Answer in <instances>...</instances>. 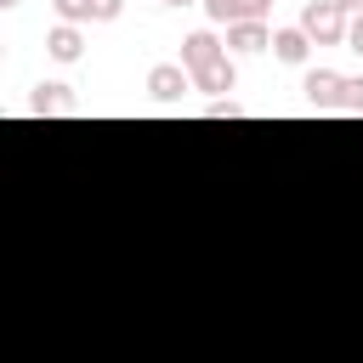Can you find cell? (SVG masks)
<instances>
[{
	"instance_id": "8fae6325",
	"label": "cell",
	"mask_w": 363,
	"mask_h": 363,
	"mask_svg": "<svg viewBox=\"0 0 363 363\" xmlns=\"http://www.w3.org/2000/svg\"><path fill=\"white\" fill-rule=\"evenodd\" d=\"M340 108H346V113H363V74H346V85H340Z\"/></svg>"
},
{
	"instance_id": "5bb4252c",
	"label": "cell",
	"mask_w": 363,
	"mask_h": 363,
	"mask_svg": "<svg viewBox=\"0 0 363 363\" xmlns=\"http://www.w3.org/2000/svg\"><path fill=\"white\" fill-rule=\"evenodd\" d=\"M210 119H238V102H233V96H216V102H210Z\"/></svg>"
},
{
	"instance_id": "6da1fadb",
	"label": "cell",
	"mask_w": 363,
	"mask_h": 363,
	"mask_svg": "<svg viewBox=\"0 0 363 363\" xmlns=\"http://www.w3.org/2000/svg\"><path fill=\"white\" fill-rule=\"evenodd\" d=\"M301 28H306V40H318V45H346V28H352V17H346L335 0H306V11H301Z\"/></svg>"
},
{
	"instance_id": "ac0fdd59",
	"label": "cell",
	"mask_w": 363,
	"mask_h": 363,
	"mask_svg": "<svg viewBox=\"0 0 363 363\" xmlns=\"http://www.w3.org/2000/svg\"><path fill=\"white\" fill-rule=\"evenodd\" d=\"M0 6H6V11H11V6H23V0H0Z\"/></svg>"
},
{
	"instance_id": "9c48e42d",
	"label": "cell",
	"mask_w": 363,
	"mask_h": 363,
	"mask_svg": "<svg viewBox=\"0 0 363 363\" xmlns=\"http://www.w3.org/2000/svg\"><path fill=\"white\" fill-rule=\"evenodd\" d=\"M28 113H74V91L68 85H34Z\"/></svg>"
},
{
	"instance_id": "8992f818",
	"label": "cell",
	"mask_w": 363,
	"mask_h": 363,
	"mask_svg": "<svg viewBox=\"0 0 363 363\" xmlns=\"http://www.w3.org/2000/svg\"><path fill=\"white\" fill-rule=\"evenodd\" d=\"M204 11H210V23H261L267 17V0H204Z\"/></svg>"
},
{
	"instance_id": "7a4b0ae2",
	"label": "cell",
	"mask_w": 363,
	"mask_h": 363,
	"mask_svg": "<svg viewBox=\"0 0 363 363\" xmlns=\"http://www.w3.org/2000/svg\"><path fill=\"white\" fill-rule=\"evenodd\" d=\"M182 91H193V74L182 62H153L147 68V96L153 102H182Z\"/></svg>"
},
{
	"instance_id": "4fadbf2b",
	"label": "cell",
	"mask_w": 363,
	"mask_h": 363,
	"mask_svg": "<svg viewBox=\"0 0 363 363\" xmlns=\"http://www.w3.org/2000/svg\"><path fill=\"white\" fill-rule=\"evenodd\" d=\"M125 11V0H91V23H113Z\"/></svg>"
},
{
	"instance_id": "277c9868",
	"label": "cell",
	"mask_w": 363,
	"mask_h": 363,
	"mask_svg": "<svg viewBox=\"0 0 363 363\" xmlns=\"http://www.w3.org/2000/svg\"><path fill=\"white\" fill-rule=\"evenodd\" d=\"M233 85H238V68H233V57H216L210 68H199V74H193V91H204L210 102H216V96H227Z\"/></svg>"
},
{
	"instance_id": "2e32d148",
	"label": "cell",
	"mask_w": 363,
	"mask_h": 363,
	"mask_svg": "<svg viewBox=\"0 0 363 363\" xmlns=\"http://www.w3.org/2000/svg\"><path fill=\"white\" fill-rule=\"evenodd\" d=\"M335 6H340L346 17H363V0H335Z\"/></svg>"
},
{
	"instance_id": "e0dca14e",
	"label": "cell",
	"mask_w": 363,
	"mask_h": 363,
	"mask_svg": "<svg viewBox=\"0 0 363 363\" xmlns=\"http://www.w3.org/2000/svg\"><path fill=\"white\" fill-rule=\"evenodd\" d=\"M164 6H193V0H164ZM199 6H204V0H199Z\"/></svg>"
},
{
	"instance_id": "52a82bcc",
	"label": "cell",
	"mask_w": 363,
	"mask_h": 363,
	"mask_svg": "<svg viewBox=\"0 0 363 363\" xmlns=\"http://www.w3.org/2000/svg\"><path fill=\"white\" fill-rule=\"evenodd\" d=\"M267 45H272L267 23H233V28H227V51H238V57H250V51H267Z\"/></svg>"
},
{
	"instance_id": "7c38bea8",
	"label": "cell",
	"mask_w": 363,
	"mask_h": 363,
	"mask_svg": "<svg viewBox=\"0 0 363 363\" xmlns=\"http://www.w3.org/2000/svg\"><path fill=\"white\" fill-rule=\"evenodd\" d=\"M62 23H91V0H51Z\"/></svg>"
},
{
	"instance_id": "ba28073f",
	"label": "cell",
	"mask_w": 363,
	"mask_h": 363,
	"mask_svg": "<svg viewBox=\"0 0 363 363\" xmlns=\"http://www.w3.org/2000/svg\"><path fill=\"white\" fill-rule=\"evenodd\" d=\"M45 51H51L57 62H74V57L85 51V34H79V23H57V28L45 34Z\"/></svg>"
},
{
	"instance_id": "30bf717a",
	"label": "cell",
	"mask_w": 363,
	"mask_h": 363,
	"mask_svg": "<svg viewBox=\"0 0 363 363\" xmlns=\"http://www.w3.org/2000/svg\"><path fill=\"white\" fill-rule=\"evenodd\" d=\"M272 51H278V62H306L312 40H306V28H272Z\"/></svg>"
},
{
	"instance_id": "3957f363",
	"label": "cell",
	"mask_w": 363,
	"mask_h": 363,
	"mask_svg": "<svg viewBox=\"0 0 363 363\" xmlns=\"http://www.w3.org/2000/svg\"><path fill=\"white\" fill-rule=\"evenodd\" d=\"M216 57H227V45H221V40L210 34V28H199V34H187V40H182V68H187V74L210 68Z\"/></svg>"
},
{
	"instance_id": "5b68a950",
	"label": "cell",
	"mask_w": 363,
	"mask_h": 363,
	"mask_svg": "<svg viewBox=\"0 0 363 363\" xmlns=\"http://www.w3.org/2000/svg\"><path fill=\"white\" fill-rule=\"evenodd\" d=\"M340 85H346V74H335V68H312L301 91H306L312 108H340Z\"/></svg>"
},
{
	"instance_id": "9a60e30c",
	"label": "cell",
	"mask_w": 363,
	"mask_h": 363,
	"mask_svg": "<svg viewBox=\"0 0 363 363\" xmlns=\"http://www.w3.org/2000/svg\"><path fill=\"white\" fill-rule=\"evenodd\" d=\"M346 51L363 57V17H352V28H346Z\"/></svg>"
}]
</instances>
